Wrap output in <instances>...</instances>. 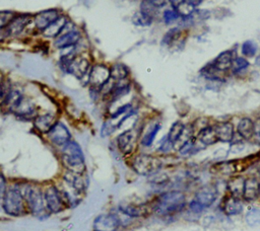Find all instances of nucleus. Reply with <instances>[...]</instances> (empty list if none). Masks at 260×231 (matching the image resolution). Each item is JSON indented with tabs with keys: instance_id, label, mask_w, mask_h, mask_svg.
<instances>
[{
	"instance_id": "nucleus-12",
	"label": "nucleus",
	"mask_w": 260,
	"mask_h": 231,
	"mask_svg": "<svg viewBox=\"0 0 260 231\" xmlns=\"http://www.w3.org/2000/svg\"><path fill=\"white\" fill-rule=\"evenodd\" d=\"M83 40V32L80 28L65 31L52 41V47L60 52L77 47Z\"/></svg>"
},
{
	"instance_id": "nucleus-31",
	"label": "nucleus",
	"mask_w": 260,
	"mask_h": 231,
	"mask_svg": "<svg viewBox=\"0 0 260 231\" xmlns=\"http://www.w3.org/2000/svg\"><path fill=\"white\" fill-rule=\"evenodd\" d=\"M154 21V17L149 15L148 13L138 10L131 16V22L133 25L138 27H148L150 26Z\"/></svg>"
},
{
	"instance_id": "nucleus-38",
	"label": "nucleus",
	"mask_w": 260,
	"mask_h": 231,
	"mask_svg": "<svg viewBox=\"0 0 260 231\" xmlns=\"http://www.w3.org/2000/svg\"><path fill=\"white\" fill-rule=\"evenodd\" d=\"M257 50H258V47L256 45V43L252 40H248L246 42L243 43L242 45V54L245 56V57H254L257 53Z\"/></svg>"
},
{
	"instance_id": "nucleus-9",
	"label": "nucleus",
	"mask_w": 260,
	"mask_h": 231,
	"mask_svg": "<svg viewBox=\"0 0 260 231\" xmlns=\"http://www.w3.org/2000/svg\"><path fill=\"white\" fill-rule=\"evenodd\" d=\"M92 64L93 63H92L90 57L86 56L85 52L78 53L74 57V59L72 60L70 66L68 68L67 75L73 76L74 78H76L80 82L84 81V79H85L86 80V86H88L87 77H88V73L90 71V68H91Z\"/></svg>"
},
{
	"instance_id": "nucleus-33",
	"label": "nucleus",
	"mask_w": 260,
	"mask_h": 231,
	"mask_svg": "<svg viewBox=\"0 0 260 231\" xmlns=\"http://www.w3.org/2000/svg\"><path fill=\"white\" fill-rule=\"evenodd\" d=\"M200 73L203 77H205L206 79L212 80V81H221V80H223V76H224V73L219 71L218 69H216L211 63L206 64L201 69Z\"/></svg>"
},
{
	"instance_id": "nucleus-40",
	"label": "nucleus",
	"mask_w": 260,
	"mask_h": 231,
	"mask_svg": "<svg viewBox=\"0 0 260 231\" xmlns=\"http://www.w3.org/2000/svg\"><path fill=\"white\" fill-rule=\"evenodd\" d=\"M249 66V62L243 58V57H237L236 59H234L233 61V65H232V71L234 73H239L245 69H247Z\"/></svg>"
},
{
	"instance_id": "nucleus-13",
	"label": "nucleus",
	"mask_w": 260,
	"mask_h": 231,
	"mask_svg": "<svg viewBox=\"0 0 260 231\" xmlns=\"http://www.w3.org/2000/svg\"><path fill=\"white\" fill-rule=\"evenodd\" d=\"M111 79L110 65L105 63H93L87 77V87H95L101 89Z\"/></svg>"
},
{
	"instance_id": "nucleus-30",
	"label": "nucleus",
	"mask_w": 260,
	"mask_h": 231,
	"mask_svg": "<svg viewBox=\"0 0 260 231\" xmlns=\"http://www.w3.org/2000/svg\"><path fill=\"white\" fill-rule=\"evenodd\" d=\"M210 172L217 175H234L235 173H237L235 161L230 160L217 162L210 167Z\"/></svg>"
},
{
	"instance_id": "nucleus-28",
	"label": "nucleus",
	"mask_w": 260,
	"mask_h": 231,
	"mask_svg": "<svg viewBox=\"0 0 260 231\" xmlns=\"http://www.w3.org/2000/svg\"><path fill=\"white\" fill-rule=\"evenodd\" d=\"M237 133L244 140H250L255 135L254 122L250 118H243L237 125Z\"/></svg>"
},
{
	"instance_id": "nucleus-4",
	"label": "nucleus",
	"mask_w": 260,
	"mask_h": 231,
	"mask_svg": "<svg viewBox=\"0 0 260 231\" xmlns=\"http://www.w3.org/2000/svg\"><path fill=\"white\" fill-rule=\"evenodd\" d=\"M1 207L3 212L10 217H20L28 214L20 182L9 183Z\"/></svg>"
},
{
	"instance_id": "nucleus-27",
	"label": "nucleus",
	"mask_w": 260,
	"mask_h": 231,
	"mask_svg": "<svg viewBox=\"0 0 260 231\" xmlns=\"http://www.w3.org/2000/svg\"><path fill=\"white\" fill-rule=\"evenodd\" d=\"M110 74L114 81H122L130 78V69L122 62H115L110 65Z\"/></svg>"
},
{
	"instance_id": "nucleus-10",
	"label": "nucleus",
	"mask_w": 260,
	"mask_h": 231,
	"mask_svg": "<svg viewBox=\"0 0 260 231\" xmlns=\"http://www.w3.org/2000/svg\"><path fill=\"white\" fill-rule=\"evenodd\" d=\"M62 15L63 11L59 8H47L32 14V25L36 33L41 34Z\"/></svg>"
},
{
	"instance_id": "nucleus-6",
	"label": "nucleus",
	"mask_w": 260,
	"mask_h": 231,
	"mask_svg": "<svg viewBox=\"0 0 260 231\" xmlns=\"http://www.w3.org/2000/svg\"><path fill=\"white\" fill-rule=\"evenodd\" d=\"M141 134V129L136 127L129 128L121 132L115 138L116 149L124 157H130L135 154L137 145L139 144V138Z\"/></svg>"
},
{
	"instance_id": "nucleus-42",
	"label": "nucleus",
	"mask_w": 260,
	"mask_h": 231,
	"mask_svg": "<svg viewBox=\"0 0 260 231\" xmlns=\"http://www.w3.org/2000/svg\"><path fill=\"white\" fill-rule=\"evenodd\" d=\"M173 147H174L173 143L168 139L167 136H165V137L161 139V141H160V143H159V146L157 147V151H158V152H161V153H168V152L171 151V149H172Z\"/></svg>"
},
{
	"instance_id": "nucleus-39",
	"label": "nucleus",
	"mask_w": 260,
	"mask_h": 231,
	"mask_svg": "<svg viewBox=\"0 0 260 231\" xmlns=\"http://www.w3.org/2000/svg\"><path fill=\"white\" fill-rule=\"evenodd\" d=\"M161 18H162V21H164L166 24H171V23L177 21L179 18H181V16H180V14L177 12V10H176L175 8H173V9H166V10L162 12Z\"/></svg>"
},
{
	"instance_id": "nucleus-16",
	"label": "nucleus",
	"mask_w": 260,
	"mask_h": 231,
	"mask_svg": "<svg viewBox=\"0 0 260 231\" xmlns=\"http://www.w3.org/2000/svg\"><path fill=\"white\" fill-rule=\"evenodd\" d=\"M122 221L116 212L100 214L95 217L92 224L93 231H118Z\"/></svg>"
},
{
	"instance_id": "nucleus-44",
	"label": "nucleus",
	"mask_w": 260,
	"mask_h": 231,
	"mask_svg": "<svg viewBox=\"0 0 260 231\" xmlns=\"http://www.w3.org/2000/svg\"><path fill=\"white\" fill-rule=\"evenodd\" d=\"M9 40H10V37H9L8 31H7L6 25H0V46Z\"/></svg>"
},
{
	"instance_id": "nucleus-43",
	"label": "nucleus",
	"mask_w": 260,
	"mask_h": 231,
	"mask_svg": "<svg viewBox=\"0 0 260 231\" xmlns=\"http://www.w3.org/2000/svg\"><path fill=\"white\" fill-rule=\"evenodd\" d=\"M188 207H189V211H190L192 214H194V215L200 214V213L203 211V209H204V207H203L200 203H198L196 200L192 201V202L189 204Z\"/></svg>"
},
{
	"instance_id": "nucleus-3",
	"label": "nucleus",
	"mask_w": 260,
	"mask_h": 231,
	"mask_svg": "<svg viewBox=\"0 0 260 231\" xmlns=\"http://www.w3.org/2000/svg\"><path fill=\"white\" fill-rule=\"evenodd\" d=\"M59 157L65 170L86 173L85 155L80 145L73 139L59 149Z\"/></svg>"
},
{
	"instance_id": "nucleus-18",
	"label": "nucleus",
	"mask_w": 260,
	"mask_h": 231,
	"mask_svg": "<svg viewBox=\"0 0 260 231\" xmlns=\"http://www.w3.org/2000/svg\"><path fill=\"white\" fill-rule=\"evenodd\" d=\"M58 115L53 111H46L43 113H39L36 119L32 121L34 129L40 134L45 136L52 127L57 123Z\"/></svg>"
},
{
	"instance_id": "nucleus-7",
	"label": "nucleus",
	"mask_w": 260,
	"mask_h": 231,
	"mask_svg": "<svg viewBox=\"0 0 260 231\" xmlns=\"http://www.w3.org/2000/svg\"><path fill=\"white\" fill-rule=\"evenodd\" d=\"M10 40L20 38L23 35H27V31H31L36 34L32 25V14L31 13H20L16 12L12 19L6 25Z\"/></svg>"
},
{
	"instance_id": "nucleus-2",
	"label": "nucleus",
	"mask_w": 260,
	"mask_h": 231,
	"mask_svg": "<svg viewBox=\"0 0 260 231\" xmlns=\"http://www.w3.org/2000/svg\"><path fill=\"white\" fill-rule=\"evenodd\" d=\"M21 190L25 200L28 214L44 220L50 216L44 198V187L38 183L20 182Z\"/></svg>"
},
{
	"instance_id": "nucleus-26",
	"label": "nucleus",
	"mask_w": 260,
	"mask_h": 231,
	"mask_svg": "<svg viewBox=\"0 0 260 231\" xmlns=\"http://www.w3.org/2000/svg\"><path fill=\"white\" fill-rule=\"evenodd\" d=\"M233 61L234 58L232 51H223L216 56V58L211 62V64L219 71L225 73L228 70L232 69Z\"/></svg>"
},
{
	"instance_id": "nucleus-29",
	"label": "nucleus",
	"mask_w": 260,
	"mask_h": 231,
	"mask_svg": "<svg viewBox=\"0 0 260 231\" xmlns=\"http://www.w3.org/2000/svg\"><path fill=\"white\" fill-rule=\"evenodd\" d=\"M222 209L226 215L235 216L242 212L243 205H242L240 199H237L229 194V196L223 201Z\"/></svg>"
},
{
	"instance_id": "nucleus-22",
	"label": "nucleus",
	"mask_w": 260,
	"mask_h": 231,
	"mask_svg": "<svg viewBox=\"0 0 260 231\" xmlns=\"http://www.w3.org/2000/svg\"><path fill=\"white\" fill-rule=\"evenodd\" d=\"M69 16L67 14H64L57 20L55 21L53 24H51L45 31H43L40 35L47 38V40H55L56 37H58L62 31H63V28L66 24V22L69 20Z\"/></svg>"
},
{
	"instance_id": "nucleus-35",
	"label": "nucleus",
	"mask_w": 260,
	"mask_h": 231,
	"mask_svg": "<svg viewBox=\"0 0 260 231\" xmlns=\"http://www.w3.org/2000/svg\"><path fill=\"white\" fill-rule=\"evenodd\" d=\"M134 105L131 102H127V103H123L121 105H119L115 110L110 111L108 118L112 121H116L119 120L120 118H122L124 114H126L131 108H133Z\"/></svg>"
},
{
	"instance_id": "nucleus-41",
	"label": "nucleus",
	"mask_w": 260,
	"mask_h": 231,
	"mask_svg": "<svg viewBox=\"0 0 260 231\" xmlns=\"http://www.w3.org/2000/svg\"><path fill=\"white\" fill-rule=\"evenodd\" d=\"M8 185H9V182H8L6 176L2 172H0V207L2 205L3 199H4L5 194L7 191Z\"/></svg>"
},
{
	"instance_id": "nucleus-46",
	"label": "nucleus",
	"mask_w": 260,
	"mask_h": 231,
	"mask_svg": "<svg viewBox=\"0 0 260 231\" xmlns=\"http://www.w3.org/2000/svg\"><path fill=\"white\" fill-rule=\"evenodd\" d=\"M183 1H185L187 4H189L190 6H192L194 8L197 7L198 5H200L202 2V0H183Z\"/></svg>"
},
{
	"instance_id": "nucleus-32",
	"label": "nucleus",
	"mask_w": 260,
	"mask_h": 231,
	"mask_svg": "<svg viewBox=\"0 0 260 231\" xmlns=\"http://www.w3.org/2000/svg\"><path fill=\"white\" fill-rule=\"evenodd\" d=\"M185 129H186V126L181 121H177V122L173 123V125L171 126L167 137L173 143L174 147L179 142V140L181 139Z\"/></svg>"
},
{
	"instance_id": "nucleus-15",
	"label": "nucleus",
	"mask_w": 260,
	"mask_h": 231,
	"mask_svg": "<svg viewBox=\"0 0 260 231\" xmlns=\"http://www.w3.org/2000/svg\"><path fill=\"white\" fill-rule=\"evenodd\" d=\"M40 113L38 105L25 94L23 95L20 102L13 109L11 114H13L17 120L22 122H31Z\"/></svg>"
},
{
	"instance_id": "nucleus-47",
	"label": "nucleus",
	"mask_w": 260,
	"mask_h": 231,
	"mask_svg": "<svg viewBox=\"0 0 260 231\" xmlns=\"http://www.w3.org/2000/svg\"><path fill=\"white\" fill-rule=\"evenodd\" d=\"M259 197H260V182H259Z\"/></svg>"
},
{
	"instance_id": "nucleus-34",
	"label": "nucleus",
	"mask_w": 260,
	"mask_h": 231,
	"mask_svg": "<svg viewBox=\"0 0 260 231\" xmlns=\"http://www.w3.org/2000/svg\"><path fill=\"white\" fill-rule=\"evenodd\" d=\"M181 35V30L178 27H173L169 29L162 36L161 38V46L164 47H171L174 43H176Z\"/></svg>"
},
{
	"instance_id": "nucleus-1",
	"label": "nucleus",
	"mask_w": 260,
	"mask_h": 231,
	"mask_svg": "<svg viewBox=\"0 0 260 231\" xmlns=\"http://www.w3.org/2000/svg\"><path fill=\"white\" fill-rule=\"evenodd\" d=\"M186 207V196L181 190H168L159 194L151 203V213L159 217L173 216Z\"/></svg>"
},
{
	"instance_id": "nucleus-23",
	"label": "nucleus",
	"mask_w": 260,
	"mask_h": 231,
	"mask_svg": "<svg viewBox=\"0 0 260 231\" xmlns=\"http://www.w3.org/2000/svg\"><path fill=\"white\" fill-rule=\"evenodd\" d=\"M245 179L246 178H244V176H242L240 174L232 175L226 183L229 194L237 199H240V200L243 199Z\"/></svg>"
},
{
	"instance_id": "nucleus-5",
	"label": "nucleus",
	"mask_w": 260,
	"mask_h": 231,
	"mask_svg": "<svg viewBox=\"0 0 260 231\" xmlns=\"http://www.w3.org/2000/svg\"><path fill=\"white\" fill-rule=\"evenodd\" d=\"M131 167L138 175L150 176L162 168V161L156 156L146 153H138L133 155L131 159Z\"/></svg>"
},
{
	"instance_id": "nucleus-36",
	"label": "nucleus",
	"mask_w": 260,
	"mask_h": 231,
	"mask_svg": "<svg viewBox=\"0 0 260 231\" xmlns=\"http://www.w3.org/2000/svg\"><path fill=\"white\" fill-rule=\"evenodd\" d=\"M246 223L251 227H256L260 225V209L252 208L250 209L245 216Z\"/></svg>"
},
{
	"instance_id": "nucleus-17",
	"label": "nucleus",
	"mask_w": 260,
	"mask_h": 231,
	"mask_svg": "<svg viewBox=\"0 0 260 231\" xmlns=\"http://www.w3.org/2000/svg\"><path fill=\"white\" fill-rule=\"evenodd\" d=\"M132 89V82L129 79L122 80V81H116L113 88L111 89L110 93L105 97L104 101L107 102V104L112 105L116 103L118 100L122 99L126 95L130 93Z\"/></svg>"
},
{
	"instance_id": "nucleus-21",
	"label": "nucleus",
	"mask_w": 260,
	"mask_h": 231,
	"mask_svg": "<svg viewBox=\"0 0 260 231\" xmlns=\"http://www.w3.org/2000/svg\"><path fill=\"white\" fill-rule=\"evenodd\" d=\"M160 128H161V126L159 123H153V124L149 125L146 129H144V127H142V131H141L140 138H139V144L145 148L150 147L153 144L155 137H156L157 133L159 132Z\"/></svg>"
},
{
	"instance_id": "nucleus-25",
	"label": "nucleus",
	"mask_w": 260,
	"mask_h": 231,
	"mask_svg": "<svg viewBox=\"0 0 260 231\" xmlns=\"http://www.w3.org/2000/svg\"><path fill=\"white\" fill-rule=\"evenodd\" d=\"M259 197V181L256 177H248L245 179L243 199L247 202H252Z\"/></svg>"
},
{
	"instance_id": "nucleus-11",
	"label": "nucleus",
	"mask_w": 260,
	"mask_h": 231,
	"mask_svg": "<svg viewBox=\"0 0 260 231\" xmlns=\"http://www.w3.org/2000/svg\"><path fill=\"white\" fill-rule=\"evenodd\" d=\"M47 141L58 150L72 140V134L69 128L60 120L52 127V129L45 135Z\"/></svg>"
},
{
	"instance_id": "nucleus-8",
	"label": "nucleus",
	"mask_w": 260,
	"mask_h": 231,
	"mask_svg": "<svg viewBox=\"0 0 260 231\" xmlns=\"http://www.w3.org/2000/svg\"><path fill=\"white\" fill-rule=\"evenodd\" d=\"M44 198L46 208L50 215L59 214L68 209L65 204L61 188L54 183L44 187Z\"/></svg>"
},
{
	"instance_id": "nucleus-48",
	"label": "nucleus",
	"mask_w": 260,
	"mask_h": 231,
	"mask_svg": "<svg viewBox=\"0 0 260 231\" xmlns=\"http://www.w3.org/2000/svg\"><path fill=\"white\" fill-rule=\"evenodd\" d=\"M259 173H260V168H259Z\"/></svg>"
},
{
	"instance_id": "nucleus-14",
	"label": "nucleus",
	"mask_w": 260,
	"mask_h": 231,
	"mask_svg": "<svg viewBox=\"0 0 260 231\" xmlns=\"http://www.w3.org/2000/svg\"><path fill=\"white\" fill-rule=\"evenodd\" d=\"M62 180L71 189V192L77 197L83 195L86 191L88 185V178L86 173H76L64 169Z\"/></svg>"
},
{
	"instance_id": "nucleus-24",
	"label": "nucleus",
	"mask_w": 260,
	"mask_h": 231,
	"mask_svg": "<svg viewBox=\"0 0 260 231\" xmlns=\"http://www.w3.org/2000/svg\"><path fill=\"white\" fill-rule=\"evenodd\" d=\"M196 142L200 144L202 147L213 145L216 142H218L213 126H206L203 129H201L197 134L195 138Z\"/></svg>"
},
{
	"instance_id": "nucleus-20",
	"label": "nucleus",
	"mask_w": 260,
	"mask_h": 231,
	"mask_svg": "<svg viewBox=\"0 0 260 231\" xmlns=\"http://www.w3.org/2000/svg\"><path fill=\"white\" fill-rule=\"evenodd\" d=\"M213 129L219 142L229 143L234 139L235 130L231 122H219L213 126Z\"/></svg>"
},
{
	"instance_id": "nucleus-45",
	"label": "nucleus",
	"mask_w": 260,
	"mask_h": 231,
	"mask_svg": "<svg viewBox=\"0 0 260 231\" xmlns=\"http://www.w3.org/2000/svg\"><path fill=\"white\" fill-rule=\"evenodd\" d=\"M254 128H255V135L260 139V118L254 122Z\"/></svg>"
},
{
	"instance_id": "nucleus-19",
	"label": "nucleus",
	"mask_w": 260,
	"mask_h": 231,
	"mask_svg": "<svg viewBox=\"0 0 260 231\" xmlns=\"http://www.w3.org/2000/svg\"><path fill=\"white\" fill-rule=\"evenodd\" d=\"M218 196L217 188L212 184H206L200 187L195 192V200L200 203L204 208L210 207L214 204Z\"/></svg>"
},
{
	"instance_id": "nucleus-37",
	"label": "nucleus",
	"mask_w": 260,
	"mask_h": 231,
	"mask_svg": "<svg viewBox=\"0 0 260 231\" xmlns=\"http://www.w3.org/2000/svg\"><path fill=\"white\" fill-rule=\"evenodd\" d=\"M117 131V127L116 124L114 123V121L110 120L109 118L107 120L104 121L102 127H101V137L102 138H107L110 137L111 135H113L115 132Z\"/></svg>"
}]
</instances>
